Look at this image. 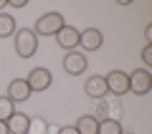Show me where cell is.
<instances>
[{"mask_svg": "<svg viewBox=\"0 0 152 134\" xmlns=\"http://www.w3.org/2000/svg\"><path fill=\"white\" fill-rule=\"evenodd\" d=\"M15 53L20 56V58H31V56H36L38 51V36L31 31V28H20V31H15Z\"/></svg>", "mask_w": 152, "mask_h": 134, "instance_id": "cell-1", "label": "cell"}, {"mask_svg": "<svg viewBox=\"0 0 152 134\" xmlns=\"http://www.w3.org/2000/svg\"><path fill=\"white\" fill-rule=\"evenodd\" d=\"M64 25H66V20H64L61 13H43V15L36 20L33 33H36V36H48L51 38V36H56Z\"/></svg>", "mask_w": 152, "mask_h": 134, "instance_id": "cell-2", "label": "cell"}, {"mask_svg": "<svg viewBox=\"0 0 152 134\" xmlns=\"http://www.w3.org/2000/svg\"><path fill=\"white\" fill-rule=\"evenodd\" d=\"M104 81H107V91L114 94V96L129 94V74H124V71H119V68L109 71V74L104 76Z\"/></svg>", "mask_w": 152, "mask_h": 134, "instance_id": "cell-3", "label": "cell"}, {"mask_svg": "<svg viewBox=\"0 0 152 134\" xmlns=\"http://www.w3.org/2000/svg\"><path fill=\"white\" fill-rule=\"evenodd\" d=\"M129 91L137 96H147L152 91V74L147 68H134L129 74Z\"/></svg>", "mask_w": 152, "mask_h": 134, "instance_id": "cell-4", "label": "cell"}, {"mask_svg": "<svg viewBox=\"0 0 152 134\" xmlns=\"http://www.w3.org/2000/svg\"><path fill=\"white\" fill-rule=\"evenodd\" d=\"M28 86H31V94L33 91H46L51 84H53V74H51L46 66H36V68H31V74L26 76Z\"/></svg>", "mask_w": 152, "mask_h": 134, "instance_id": "cell-5", "label": "cell"}, {"mask_svg": "<svg viewBox=\"0 0 152 134\" xmlns=\"http://www.w3.org/2000/svg\"><path fill=\"white\" fill-rule=\"evenodd\" d=\"M64 71L69 76H81L84 71H86V66H89V61H86V56L81 53V51H69V53H64Z\"/></svg>", "mask_w": 152, "mask_h": 134, "instance_id": "cell-6", "label": "cell"}, {"mask_svg": "<svg viewBox=\"0 0 152 134\" xmlns=\"http://www.w3.org/2000/svg\"><path fill=\"white\" fill-rule=\"evenodd\" d=\"M56 43H58L61 48L66 51V53H69V51H76L79 48V28H74L71 25V23H66L64 28H61L58 33H56Z\"/></svg>", "mask_w": 152, "mask_h": 134, "instance_id": "cell-7", "label": "cell"}, {"mask_svg": "<svg viewBox=\"0 0 152 134\" xmlns=\"http://www.w3.org/2000/svg\"><path fill=\"white\" fill-rule=\"evenodd\" d=\"M104 43V33L99 28H84L79 31V48L84 51H99Z\"/></svg>", "mask_w": 152, "mask_h": 134, "instance_id": "cell-8", "label": "cell"}, {"mask_svg": "<svg viewBox=\"0 0 152 134\" xmlns=\"http://www.w3.org/2000/svg\"><path fill=\"white\" fill-rule=\"evenodd\" d=\"M96 119H114V122H122V104L114 99V101H104L99 99L96 101V111L91 114Z\"/></svg>", "mask_w": 152, "mask_h": 134, "instance_id": "cell-9", "label": "cell"}, {"mask_svg": "<svg viewBox=\"0 0 152 134\" xmlns=\"http://www.w3.org/2000/svg\"><path fill=\"white\" fill-rule=\"evenodd\" d=\"M8 99H10L13 104H23L31 99V86H28L26 79H13L10 84H8Z\"/></svg>", "mask_w": 152, "mask_h": 134, "instance_id": "cell-10", "label": "cell"}, {"mask_svg": "<svg viewBox=\"0 0 152 134\" xmlns=\"http://www.w3.org/2000/svg\"><path fill=\"white\" fill-rule=\"evenodd\" d=\"M84 94H86L89 99H104L107 96V81H104V76H99V74H91L86 81H84Z\"/></svg>", "mask_w": 152, "mask_h": 134, "instance_id": "cell-11", "label": "cell"}, {"mask_svg": "<svg viewBox=\"0 0 152 134\" xmlns=\"http://www.w3.org/2000/svg\"><path fill=\"white\" fill-rule=\"evenodd\" d=\"M5 124H8V134H28V124H31V117H28V114L15 111Z\"/></svg>", "mask_w": 152, "mask_h": 134, "instance_id": "cell-12", "label": "cell"}, {"mask_svg": "<svg viewBox=\"0 0 152 134\" xmlns=\"http://www.w3.org/2000/svg\"><path fill=\"white\" fill-rule=\"evenodd\" d=\"M74 127H76V132H79V134H96V129H99V119L91 117V114H84V117L76 119Z\"/></svg>", "mask_w": 152, "mask_h": 134, "instance_id": "cell-13", "label": "cell"}, {"mask_svg": "<svg viewBox=\"0 0 152 134\" xmlns=\"http://www.w3.org/2000/svg\"><path fill=\"white\" fill-rule=\"evenodd\" d=\"M15 31H18V25H15V18L10 15V13H0V38H10V36H15Z\"/></svg>", "mask_w": 152, "mask_h": 134, "instance_id": "cell-14", "label": "cell"}, {"mask_svg": "<svg viewBox=\"0 0 152 134\" xmlns=\"http://www.w3.org/2000/svg\"><path fill=\"white\" fill-rule=\"evenodd\" d=\"M122 122H114V119H99V129L96 134H122Z\"/></svg>", "mask_w": 152, "mask_h": 134, "instance_id": "cell-15", "label": "cell"}, {"mask_svg": "<svg viewBox=\"0 0 152 134\" xmlns=\"http://www.w3.org/2000/svg\"><path fill=\"white\" fill-rule=\"evenodd\" d=\"M13 114H15V104L8 96H0V122H8Z\"/></svg>", "mask_w": 152, "mask_h": 134, "instance_id": "cell-16", "label": "cell"}, {"mask_svg": "<svg viewBox=\"0 0 152 134\" xmlns=\"http://www.w3.org/2000/svg\"><path fill=\"white\" fill-rule=\"evenodd\" d=\"M28 134H48V124H46V119L33 117L31 124H28Z\"/></svg>", "mask_w": 152, "mask_h": 134, "instance_id": "cell-17", "label": "cell"}, {"mask_svg": "<svg viewBox=\"0 0 152 134\" xmlns=\"http://www.w3.org/2000/svg\"><path fill=\"white\" fill-rule=\"evenodd\" d=\"M142 63H145L142 68L150 71V66H152V46H150V43H147L145 48H142Z\"/></svg>", "mask_w": 152, "mask_h": 134, "instance_id": "cell-18", "label": "cell"}, {"mask_svg": "<svg viewBox=\"0 0 152 134\" xmlns=\"http://www.w3.org/2000/svg\"><path fill=\"white\" fill-rule=\"evenodd\" d=\"M56 134H79V132H76V127H61L56 129Z\"/></svg>", "mask_w": 152, "mask_h": 134, "instance_id": "cell-19", "label": "cell"}, {"mask_svg": "<svg viewBox=\"0 0 152 134\" xmlns=\"http://www.w3.org/2000/svg\"><path fill=\"white\" fill-rule=\"evenodd\" d=\"M10 8H26V0H5Z\"/></svg>", "mask_w": 152, "mask_h": 134, "instance_id": "cell-20", "label": "cell"}, {"mask_svg": "<svg viewBox=\"0 0 152 134\" xmlns=\"http://www.w3.org/2000/svg\"><path fill=\"white\" fill-rule=\"evenodd\" d=\"M145 38H147V43L152 46V25H147V28H145Z\"/></svg>", "mask_w": 152, "mask_h": 134, "instance_id": "cell-21", "label": "cell"}, {"mask_svg": "<svg viewBox=\"0 0 152 134\" xmlns=\"http://www.w3.org/2000/svg\"><path fill=\"white\" fill-rule=\"evenodd\" d=\"M0 134H8V124L5 122H0Z\"/></svg>", "mask_w": 152, "mask_h": 134, "instance_id": "cell-22", "label": "cell"}]
</instances>
